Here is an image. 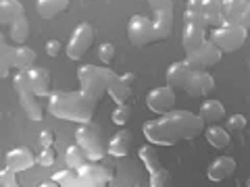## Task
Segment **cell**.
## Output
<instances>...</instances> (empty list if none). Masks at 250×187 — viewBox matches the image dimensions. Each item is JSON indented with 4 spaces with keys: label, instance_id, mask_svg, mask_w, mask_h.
I'll use <instances>...</instances> for the list:
<instances>
[{
    "label": "cell",
    "instance_id": "obj_40",
    "mask_svg": "<svg viewBox=\"0 0 250 187\" xmlns=\"http://www.w3.org/2000/svg\"><path fill=\"white\" fill-rule=\"evenodd\" d=\"M121 79H123L125 83H129V85H131V83L136 81V73H129V71H127V73H123V75H121Z\"/></svg>",
    "mask_w": 250,
    "mask_h": 187
},
{
    "label": "cell",
    "instance_id": "obj_4",
    "mask_svg": "<svg viewBox=\"0 0 250 187\" xmlns=\"http://www.w3.org/2000/svg\"><path fill=\"white\" fill-rule=\"evenodd\" d=\"M117 73H113L108 67L96 65H82L77 69V79H80V90L94 102H100V98L108 92V85L117 79Z\"/></svg>",
    "mask_w": 250,
    "mask_h": 187
},
{
    "label": "cell",
    "instance_id": "obj_42",
    "mask_svg": "<svg viewBox=\"0 0 250 187\" xmlns=\"http://www.w3.org/2000/svg\"><path fill=\"white\" fill-rule=\"evenodd\" d=\"M9 187H21V185H19L17 181H15V183H13V185H9Z\"/></svg>",
    "mask_w": 250,
    "mask_h": 187
},
{
    "label": "cell",
    "instance_id": "obj_33",
    "mask_svg": "<svg viewBox=\"0 0 250 187\" xmlns=\"http://www.w3.org/2000/svg\"><path fill=\"white\" fill-rule=\"evenodd\" d=\"M96 54H98V60L103 62V65H111L113 58H115V54H117V50H115L113 42H103V44H98Z\"/></svg>",
    "mask_w": 250,
    "mask_h": 187
},
{
    "label": "cell",
    "instance_id": "obj_5",
    "mask_svg": "<svg viewBox=\"0 0 250 187\" xmlns=\"http://www.w3.org/2000/svg\"><path fill=\"white\" fill-rule=\"evenodd\" d=\"M246 37H248V27H244L242 23L223 21L221 25L210 29L208 40L221 52H236L246 44Z\"/></svg>",
    "mask_w": 250,
    "mask_h": 187
},
{
    "label": "cell",
    "instance_id": "obj_17",
    "mask_svg": "<svg viewBox=\"0 0 250 187\" xmlns=\"http://www.w3.org/2000/svg\"><path fill=\"white\" fill-rule=\"evenodd\" d=\"M207 40V27L202 25H194V23H186L184 31H182V46L186 54L196 50L198 46H202V42Z\"/></svg>",
    "mask_w": 250,
    "mask_h": 187
},
{
    "label": "cell",
    "instance_id": "obj_32",
    "mask_svg": "<svg viewBox=\"0 0 250 187\" xmlns=\"http://www.w3.org/2000/svg\"><path fill=\"white\" fill-rule=\"evenodd\" d=\"M150 187H167V183H169V179H171V175H169V170L165 168V167H159V168H154V170H150Z\"/></svg>",
    "mask_w": 250,
    "mask_h": 187
},
{
    "label": "cell",
    "instance_id": "obj_7",
    "mask_svg": "<svg viewBox=\"0 0 250 187\" xmlns=\"http://www.w3.org/2000/svg\"><path fill=\"white\" fill-rule=\"evenodd\" d=\"M75 144L85 152L90 162H98L104 158V148L100 144V133L92 123H82L75 129Z\"/></svg>",
    "mask_w": 250,
    "mask_h": 187
},
{
    "label": "cell",
    "instance_id": "obj_23",
    "mask_svg": "<svg viewBox=\"0 0 250 187\" xmlns=\"http://www.w3.org/2000/svg\"><path fill=\"white\" fill-rule=\"evenodd\" d=\"M221 2H223V21L240 23L242 17H244L248 0H221Z\"/></svg>",
    "mask_w": 250,
    "mask_h": 187
},
{
    "label": "cell",
    "instance_id": "obj_36",
    "mask_svg": "<svg viewBox=\"0 0 250 187\" xmlns=\"http://www.w3.org/2000/svg\"><path fill=\"white\" fill-rule=\"evenodd\" d=\"M15 181H17V173H15V170H11L9 167H4L2 170H0V185L2 187H9Z\"/></svg>",
    "mask_w": 250,
    "mask_h": 187
},
{
    "label": "cell",
    "instance_id": "obj_2",
    "mask_svg": "<svg viewBox=\"0 0 250 187\" xmlns=\"http://www.w3.org/2000/svg\"><path fill=\"white\" fill-rule=\"evenodd\" d=\"M173 31V11H154V17L134 15L127 21V37L134 46L154 44L167 40Z\"/></svg>",
    "mask_w": 250,
    "mask_h": 187
},
{
    "label": "cell",
    "instance_id": "obj_12",
    "mask_svg": "<svg viewBox=\"0 0 250 187\" xmlns=\"http://www.w3.org/2000/svg\"><path fill=\"white\" fill-rule=\"evenodd\" d=\"M4 165L11 170H15V173H23V170H29L34 165H38V160H36V156L29 148L19 146V148H13V150L6 152Z\"/></svg>",
    "mask_w": 250,
    "mask_h": 187
},
{
    "label": "cell",
    "instance_id": "obj_29",
    "mask_svg": "<svg viewBox=\"0 0 250 187\" xmlns=\"http://www.w3.org/2000/svg\"><path fill=\"white\" fill-rule=\"evenodd\" d=\"M138 158L142 160V165H144V168L148 170V173L161 167L159 156H156V150H154V148H152L150 144H146V146L140 148V150H138Z\"/></svg>",
    "mask_w": 250,
    "mask_h": 187
},
{
    "label": "cell",
    "instance_id": "obj_30",
    "mask_svg": "<svg viewBox=\"0 0 250 187\" xmlns=\"http://www.w3.org/2000/svg\"><path fill=\"white\" fill-rule=\"evenodd\" d=\"M54 181H57L61 187H82L80 185V179H77V173L71 168H65V170H59L54 173Z\"/></svg>",
    "mask_w": 250,
    "mask_h": 187
},
{
    "label": "cell",
    "instance_id": "obj_8",
    "mask_svg": "<svg viewBox=\"0 0 250 187\" xmlns=\"http://www.w3.org/2000/svg\"><path fill=\"white\" fill-rule=\"evenodd\" d=\"M92 44H94V27L88 21H83L71 31V36L67 40V46H65L67 58H71V60L83 58V54L90 50Z\"/></svg>",
    "mask_w": 250,
    "mask_h": 187
},
{
    "label": "cell",
    "instance_id": "obj_13",
    "mask_svg": "<svg viewBox=\"0 0 250 187\" xmlns=\"http://www.w3.org/2000/svg\"><path fill=\"white\" fill-rule=\"evenodd\" d=\"M213 88H215L213 75L208 71H196V69H194L184 90L190 94V96H205V94H208Z\"/></svg>",
    "mask_w": 250,
    "mask_h": 187
},
{
    "label": "cell",
    "instance_id": "obj_27",
    "mask_svg": "<svg viewBox=\"0 0 250 187\" xmlns=\"http://www.w3.org/2000/svg\"><path fill=\"white\" fill-rule=\"evenodd\" d=\"M9 36H11V40L17 44V46L25 44L27 36H29V23H27V19H25V15H23V17H19V19H15L11 25H9Z\"/></svg>",
    "mask_w": 250,
    "mask_h": 187
},
{
    "label": "cell",
    "instance_id": "obj_31",
    "mask_svg": "<svg viewBox=\"0 0 250 187\" xmlns=\"http://www.w3.org/2000/svg\"><path fill=\"white\" fill-rule=\"evenodd\" d=\"M131 119V108L129 104H117L115 111L111 112V121L117 125V127H123V125H127Z\"/></svg>",
    "mask_w": 250,
    "mask_h": 187
},
{
    "label": "cell",
    "instance_id": "obj_41",
    "mask_svg": "<svg viewBox=\"0 0 250 187\" xmlns=\"http://www.w3.org/2000/svg\"><path fill=\"white\" fill-rule=\"evenodd\" d=\"M38 187H61L57 181H54V179H50V181H44V183H40Z\"/></svg>",
    "mask_w": 250,
    "mask_h": 187
},
{
    "label": "cell",
    "instance_id": "obj_38",
    "mask_svg": "<svg viewBox=\"0 0 250 187\" xmlns=\"http://www.w3.org/2000/svg\"><path fill=\"white\" fill-rule=\"evenodd\" d=\"M44 50L48 56H59V54L62 52V44L57 40V37H52V40H48L44 44Z\"/></svg>",
    "mask_w": 250,
    "mask_h": 187
},
{
    "label": "cell",
    "instance_id": "obj_44",
    "mask_svg": "<svg viewBox=\"0 0 250 187\" xmlns=\"http://www.w3.org/2000/svg\"><path fill=\"white\" fill-rule=\"evenodd\" d=\"M248 67H250V60H248Z\"/></svg>",
    "mask_w": 250,
    "mask_h": 187
},
{
    "label": "cell",
    "instance_id": "obj_6",
    "mask_svg": "<svg viewBox=\"0 0 250 187\" xmlns=\"http://www.w3.org/2000/svg\"><path fill=\"white\" fill-rule=\"evenodd\" d=\"M13 88L17 92L19 96V104L21 108L25 111L27 119L31 121H42L44 119V108L40 104V96L31 90L29 85V77H27V71H17L13 77Z\"/></svg>",
    "mask_w": 250,
    "mask_h": 187
},
{
    "label": "cell",
    "instance_id": "obj_14",
    "mask_svg": "<svg viewBox=\"0 0 250 187\" xmlns=\"http://www.w3.org/2000/svg\"><path fill=\"white\" fill-rule=\"evenodd\" d=\"M233 170H236V160L231 156H217L207 168V177H208V181L217 183V181H223V179L231 177Z\"/></svg>",
    "mask_w": 250,
    "mask_h": 187
},
{
    "label": "cell",
    "instance_id": "obj_39",
    "mask_svg": "<svg viewBox=\"0 0 250 187\" xmlns=\"http://www.w3.org/2000/svg\"><path fill=\"white\" fill-rule=\"evenodd\" d=\"M152 11H173V0H146Z\"/></svg>",
    "mask_w": 250,
    "mask_h": 187
},
{
    "label": "cell",
    "instance_id": "obj_3",
    "mask_svg": "<svg viewBox=\"0 0 250 187\" xmlns=\"http://www.w3.org/2000/svg\"><path fill=\"white\" fill-rule=\"evenodd\" d=\"M96 102L88 98L82 90L77 92H52L48 96V111L61 121L90 123L94 116Z\"/></svg>",
    "mask_w": 250,
    "mask_h": 187
},
{
    "label": "cell",
    "instance_id": "obj_9",
    "mask_svg": "<svg viewBox=\"0 0 250 187\" xmlns=\"http://www.w3.org/2000/svg\"><path fill=\"white\" fill-rule=\"evenodd\" d=\"M221 54H223V52L219 50L213 42L205 40V42H202V46H198L196 50L188 52L184 60H186L192 69H196V71H207V69H210L213 65H217V62L221 60Z\"/></svg>",
    "mask_w": 250,
    "mask_h": 187
},
{
    "label": "cell",
    "instance_id": "obj_19",
    "mask_svg": "<svg viewBox=\"0 0 250 187\" xmlns=\"http://www.w3.org/2000/svg\"><path fill=\"white\" fill-rule=\"evenodd\" d=\"M11 60H13V69H17V71H29L34 67L36 52L25 44L15 46V48H11Z\"/></svg>",
    "mask_w": 250,
    "mask_h": 187
},
{
    "label": "cell",
    "instance_id": "obj_26",
    "mask_svg": "<svg viewBox=\"0 0 250 187\" xmlns=\"http://www.w3.org/2000/svg\"><path fill=\"white\" fill-rule=\"evenodd\" d=\"M129 92H131V85L125 83V81L121 79V75H119L111 85H108V92H106V94L115 100V104H127V100H129V96H131Z\"/></svg>",
    "mask_w": 250,
    "mask_h": 187
},
{
    "label": "cell",
    "instance_id": "obj_10",
    "mask_svg": "<svg viewBox=\"0 0 250 187\" xmlns=\"http://www.w3.org/2000/svg\"><path fill=\"white\" fill-rule=\"evenodd\" d=\"M77 179H80L82 187H108V183L113 181L111 168L103 167L100 162H85L75 170Z\"/></svg>",
    "mask_w": 250,
    "mask_h": 187
},
{
    "label": "cell",
    "instance_id": "obj_11",
    "mask_svg": "<svg viewBox=\"0 0 250 187\" xmlns=\"http://www.w3.org/2000/svg\"><path fill=\"white\" fill-rule=\"evenodd\" d=\"M146 106L156 114H167L175 108V88L171 85H159L146 94Z\"/></svg>",
    "mask_w": 250,
    "mask_h": 187
},
{
    "label": "cell",
    "instance_id": "obj_21",
    "mask_svg": "<svg viewBox=\"0 0 250 187\" xmlns=\"http://www.w3.org/2000/svg\"><path fill=\"white\" fill-rule=\"evenodd\" d=\"M69 0H36V11L42 19H54L62 11H67Z\"/></svg>",
    "mask_w": 250,
    "mask_h": 187
},
{
    "label": "cell",
    "instance_id": "obj_25",
    "mask_svg": "<svg viewBox=\"0 0 250 187\" xmlns=\"http://www.w3.org/2000/svg\"><path fill=\"white\" fill-rule=\"evenodd\" d=\"M184 19H186V23H194V25L207 27L205 13H202V0H186Z\"/></svg>",
    "mask_w": 250,
    "mask_h": 187
},
{
    "label": "cell",
    "instance_id": "obj_45",
    "mask_svg": "<svg viewBox=\"0 0 250 187\" xmlns=\"http://www.w3.org/2000/svg\"><path fill=\"white\" fill-rule=\"evenodd\" d=\"M136 187H142V185H136Z\"/></svg>",
    "mask_w": 250,
    "mask_h": 187
},
{
    "label": "cell",
    "instance_id": "obj_34",
    "mask_svg": "<svg viewBox=\"0 0 250 187\" xmlns=\"http://www.w3.org/2000/svg\"><path fill=\"white\" fill-rule=\"evenodd\" d=\"M36 160H38V165L40 167H52L54 162H57V150H54V146L52 148H42L40 154L36 156Z\"/></svg>",
    "mask_w": 250,
    "mask_h": 187
},
{
    "label": "cell",
    "instance_id": "obj_16",
    "mask_svg": "<svg viewBox=\"0 0 250 187\" xmlns=\"http://www.w3.org/2000/svg\"><path fill=\"white\" fill-rule=\"evenodd\" d=\"M194 69L188 65L186 60H177V62H171L169 69L165 71V77H167V85L171 88H186L188 79H190Z\"/></svg>",
    "mask_w": 250,
    "mask_h": 187
},
{
    "label": "cell",
    "instance_id": "obj_43",
    "mask_svg": "<svg viewBox=\"0 0 250 187\" xmlns=\"http://www.w3.org/2000/svg\"><path fill=\"white\" fill-rule=\"evenodd\" d=\"M246 185H248V187H250V175H248V179H246Z\"/></svg>",
    "mask_w": 250,
    "mask_h": 187
},
{
    "label": "cell",
    "instance_id": "obj_28",
    "mask_svg": "<svg viewBox=\"0 0 250 187\" xmlns=\"http://www.w3.org/2000/svg\"><path fill=\"white\" fill-rule=\"evenodd\" d=\"M65 162H67V168L77 170L82 165H85V162H88V156H85V152L82 150L80 146L73 144V146L67 148V152H65Z\"/></svg>",
    "mask_w": 250,
    "mask_h": 187
},
{
    "label": "cell",
    "instance_id": "obj_24",
    "mask_svg": "<svg viewBox=\"0 0 250 187\" xmlns=\"http://www.w3.org/2000/svg\"><path fill=\"white\" fill-rule=\"evenodd\" d=\"M205 137H207V142L213 146V148H228L229 146V131L225 129V127H219V125H210V127H207L205 131Z\"/></svg>",
    "mask_w": 250,
    "mask_h": 187
},
{
    "label": "cell",
    "instance_id": "obj_1",
    "mask_svg": "<svg viewBox=\"0 0 250 187\" xmlns=\"http://www.w3.org/2000/svg\"><path fill=\"white\" fill-rule=\"evenodd\" d=\"M205 121L190 111H169L154 121L142 125V133L150 144L156 146H175L179 139H194L202 133Z\"/></svg>",
    "mask_w": 250,
    "mask_h": 187
},
{
    "label": "cell",
    "instance_id": "obj_18",
    "mask_svg": "<svg viewBox=\"0 0 250 187\" xmlns=\"http://www.w3.org/2000/svg\"><path fill=\"white\" fill-rule=\"evenodd\" d=\"M27 77H29V85L38 96H50V75L46 69L42 67H31L27 71Z\"/></svg>",
    "mask_w": 250,
    "mask_h": 187
},
{
    "label": "cell",
    "instance_id": "obj_35",
    "mask_svg": "<svg viewBox=\"0 0 250 187\" xmlns=\"http://www.w3.org/2000/svg\"><path fill=\"white\" fill-rule=\"evenodd\" d=\"M38 144H40L42 148H52L54 144H57V133H54L52 129H42L40 135H38Z\"/></svg>",
    "mask_w": 250,
    "mask_h": 187
},
{
    "label": "cell",
    "instance_id": "obj_22",
    "mask_svg": "<svg viewBox=\"0 0 250 187\" xmlns=\"http://www.w3.org/2000/svg\"><path fill=\"white\" fill-rule=\"evenodd\" d=\"M202 13H205L207 27H217L223 23V2L221 0H202Z\"/></svg>",
    "mask_w": 250,
    "mask_h": 187
},
{
    "label": "cell",
    "instance_id": "obj_20",
    "mask_svg": "<svg viewBox=\"0 0 250 187\" xmlns=\"http://www.w3.org/2000/svg\"><path fill=\"white\" fill-rule=\"evenodd\" d=\"M198 116H200V119L205 121V123L215 125V123H219V121H221L223 116H225V106H223L221 100L208 98V100H205V102H202Z\"/></svg>",
    "mask_w": 250,
    "mask_h": 187
},
{
    "label": "cell",
    "instance_id": "obj_15",
    "mask_svg": "<svg viewBox=\"0 0 250 187\" xmlns=\"http://www.w3.org/2000/svg\"><path fill=\"white\" fill-rule=\"evenodd\" d=\"M131 144H134V137L127 129H119L117 133L108 139L106 144V152L115 156V158H125V156H129L131 152Z\"/></svg>",
    "mask_w": 250,
    "mask_h": 187
},
{
    "label": "cell",
    "instance_id": "obj_37",
    "mask_svg": "<svg viewBox=\"0 0 250 187\" xmlns=\"http://www.w3.org/2000/svg\"><path fill=\"white\" fill-rule=\"evenodd\" d=\"M228 127L231 131H242L246 127V116L244 114H231L228 119Z\"/></svg>",
    "mask_w": 250,
    "mask_h": 187
}]
</instances>
